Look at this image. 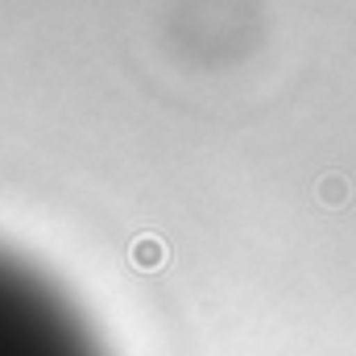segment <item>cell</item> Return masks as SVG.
I'll list each match as a JSON object with an SVG mask.
<instances>
[{"instance_id": "obj_1", "label": "cell", "mask_w": 356, "mask_h": 356, "mask_svg": "<svg viewBox=\"0 0 356 356\" xmlns=\"http://www.w3.org/2000/svg\"><path fill=\"white\" fill-rule=\"evenodd\" d=\"M129 257H133L137 269H162L166 266V245L158 236H137L133 249H129Z\"/></svg>"}, {"instance_id": "obj_2", "label": "cell", "mask_w": 356, "mask_h": 356, "mask_svg": "<svg viewBox=\"0 0 356 356\" xmlns=\"http://www.w3.org/2000/svg\"><path fill=\"white\" fill-rule=\"evenodd\" d=\"M315 195H319L323 207H344V203L353 199V182H348L344 175H323L319 186H315Z\"/></svg>"}]
</instances>
